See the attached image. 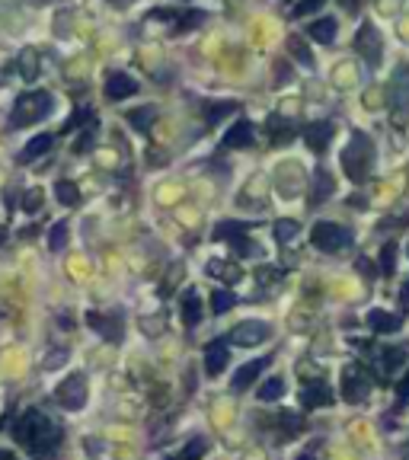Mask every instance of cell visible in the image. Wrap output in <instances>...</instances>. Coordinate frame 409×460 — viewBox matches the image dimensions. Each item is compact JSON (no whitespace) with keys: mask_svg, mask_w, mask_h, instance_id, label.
<instances>
[{"mask_svg":"<svg viewBox=\"0 0 409 460\" xmlns=\"http://www.w3.org/2000/svg\"><path fill=\"white\" fill-rule=\"evenodd\" d=\"M403 362H406V352H403V348H384V352H380V368L384 371L400 368Z\"/></svg>","mask_w":409,"mask_h":460,"instance_id":"4316f807","label":"cell"},{"mask_svg":"<svg viewBox=\"0 0 409 460\" xmlns=\"http://www.w3.org/2000/svg\"><path fill=\"white\" fill-rule=\"evenodd\" d=\"M204 451H208V441H204V438H192L189 447L182 451V460H198Z\"/></svg>","mask_w":409,"mask_h":460,"instance_id":"836d02e7","label":"cell"},{"mask_svg":"<svg viewBox=\"0 0 409 460\" xmlns=\"http://www.w3.org/2000/svg\"><path fill=\"white\" fill-rule=\"evenodd\" d=\"M307 36L317 38V42H323V45H333L336 36H339V29H336V20H333V16H323V20H313V23H307Z\"/></svg>","mask_w":409,"mask_h":460,"instance_id":"9a60e30c","label":"cell"},{"mask_svg":"<svg viewBox=\"0 0 409 460\" xmlns=\"http://www.w3.org/2000/svg\"><path fill=\"white\" fill-rule=\"evenodd\" d=\"M228 336H230V342H234V346L253 348V346H259V342L272 339V326L265 323V320H243V323H237L234 329L228 332Z\"/></svg>","mask_w":409,"mask_h":460,"instance_id":"5b68a950","label":"cell"},{"mask_svg":"<svg viewBox=\"0 0 409 460\" xmlns=\"http://www.w3.org/2000/svg\"><path fill=\"white\" fill-rule=\"evenodd\" d=\"M182 320H186V326H195L202 320V301L195 291H186V297H182Z\"/></svg>","mask_w":409,"mask_h":460,"instance_id":"44dd1931","label":"cell"},{"mask_svg":"<svg viewBox=\"0 0 409 460\" xmlns=\"http://www.w3.org/2000/svg\"><path fill=\"white\" fill-rule=\"evenodd\" d=\"M297 460H313V454H307V451H304V454H297Z\"/></svg>","mask_w":409,"mask_h":460,"instance_id":"60d3db41","label":"cell"},{"mask_svg":"<svg viewBox=\"0 0 409 460\" xmlns=\"http://www.w3.org/2000/svg\"><path fill=\"white\" fill-rule=\"evenodd\" d=\"M13 431L32 454H48V451H54V447L61 445V429L48 419L45 413H38V409H29V413L20 415L16 425H13Z\"/></svg>","mask_w":409,"mask_h":460,"instance_id":"6da1fadb","label":"cell"},{"mask_svg":"<svg viewBox=\"0 0 409 460\" xmlns=\"http://www.w3.org/2000/svg\"><path fill=\"white\" fill-rule=\"evenodd\" d=\"M269 128H272V141H275V144H288L291 138H295V131H291V125H288V121L269 119Z\"/></svg>","mask_w":409,"mask_h":460,"instance_id":"f1b7e54d","label":"cell"},{"mask_svg":"<svg viewBox=\"0 0 409 460\" xmlns=\"http://www.w3.org/2000/svg\"><path fill=\"white\" fill-rule=\"evenodd\" d=\"M297 230H301V224H297V221H278V224H275V240L288 243L291 237L297 234Z\"/></svg>","mask_w":409,"mask_h":460,"instance_id":"1f68e13d","label":"cell"},{"mask_svg":"<svg viewBox=\"0 0 409 460\" xmlns=\"http://www.w3.org/2000/svg\"><path fill=\"white\" fill-rule=\"evenodd\" d=\"M378 265H380V272H384V275H394V272H396V243L394 240H387L384 246H380Z\"/></svg>","mask_w":409,"mask_h":460,"instance_id":"603a6c76","label":"cell"},{"mask_svg":"<svg viewBox=\"0 0 409 460\" xmlns=\"http://www.w3.org/2000/svg\"><path fill=\"white\" fill-rule=\"evenodd\" d=\"M3 240H7V230H3V227H0V243H3Z\"/></svg>","mask_w":409,"mask_h":460,"instance_id":"b9f144b4","label":"cell"},{"mask_svg":"<svg viewBox=\"0 0 409 460\" xmlns=\"http://www.w3.org/2000/svg\"><path fill=\"white\" fill-rule=\"evenodd\" d=\"M355 48L371 68L380 64V54H384V42H380V32L371 23H362V29L355 32Z\"/></svg>","mask_w":409,"mask_h":460,"instance_id":"8992f818","label":"cell"},{"mask_svg":"<svg viewBox=\"0 0 409 460\" xmlns=\"http://www.w3.org/2000/svg\"><path fill=\"white\" fill-rule=\"evenodd\" d=\"M54 106V96L45 90H36V93H23L16 99L13 115H10V125L13 128H23V125H36L38 119H45Z\"/></svg>","mask_w":409,"mask_h":460,"instance_id":"3957f363","label":"cell"},{"mask_svg":"<svg viewBox=\"0 0 409 460\" xmlns=\"http://www.w3.org/2000/svg\"><path fill=\"white\" fill-rule=\"evenodd\" d=\"M400 310H403V313H409V281L403 285V291H400Z\"/></svg>","mask_w":409,"mask_h":460,"instance_id":"f35d334b","label":"cell"},{"mask_svg":"<svg viewBox=\"0 0 409 460\" xmlns=\"http://www.w3.org/2000/svg\"><path fill=\"white\" fill-rule=\"evenodd\" d=\"M48 147H52V135H36L23 151H20V163H32V160H38L42 154H48Z\"/></svg>","mask_w":409,"mask_h":460,"instance_id":"ac0fdd59","label":"cell"},{"mask_svg":"<svg viewBox=\"0 0 409 460\" xmlns=\"http://www.w3.org/2000/svg\"><path fill=\"white\" fill-rule=\"evenodd\" d=\"M54 195H58L61 205H68V208H74V205L80 202V192H77V186L70 179H61L58 186H54Z\"/></svg>","mask_w":409,"mask_h":460,"instance_id":"7402d4cb","label":"cell"},{"mask_svg":"<svg viewBox=\"0 0 409 460\" xmlns=\"http://www.w3.org/2000/svg\"><path fill=\"white\" fill-rule=\"evenodd\" d=\"M48 246H52L54 253H61V249L68 246V224H64V221H58V224L52 227V234H48Z\"/></svg>","mask_w":409,"mask_h":460,"instance_id":"83f0119b","label":"cell"},{"mask_svg":"<svg viewBox=\"0 0 409 460\" xmlns=\"http://www.w3.org/2000/svg\"><path fill=\"white\" fill-rule=\"evenodd\" d=\"M54 396H58V403L64 409H80L87 403V378L84 374H70V378H64L58 384V390H54Z\"/></svg>","mask_w":409,"mask_h":460,"instance_id":"52a82bcc","label":"cell"},{"mask_svg":"<svg viewBox=\"0 0 409 460\" xmlns=\"http://www.w3.org/2000/svg\"><path fill=\"white\" fill-rule=\"evenodd\" d=\"M403 403H409V371L406 378L400 380V387H396V406H403Z\"/></svg>","mask_w":409,"mask_h":460,"instance_id":"d590c367","label":"cell"},{"mask_svg":"<svg viewBox=\"0 0 409 460\" xmlns=\"http://www.w3.org/2000/svg\"><path fill=\"white\" fill-rule=\"evenodd\" d=\"M234 109H237V103H234V99H224V103H211V106L204 109V119H208V121H218L221 115L234 112Z\"/></svg>","mask_w":409,"mask_h":460,"instance_id":"f546056e","label":"cell"},{"mask_svg":"<svg viewBox=\"0 0 409 460\" xmlns=\"http://www.w3.org/2000/svg\"><path fill=\"white\" fill-rule=\"evenodd\" d=\"M374 166V144L371 138L364 135V131H355L349 141V147L342 151V170H345V176H349L352 182H364L368 179V173H371Z\"/></svg>","mask_w":409,"mask_h":460,"instance_id":"7a4b0ae2","label":"cell"},{"mask_svg":"<svg viewBox=\"0 0 409 460\" xmlns=\"http://www.w3.org/2000/svg\"><path fill=\"white\" fill-rule=\"evenodd\" d=\"M208 275H221L224 281H240L243 269L240 265H230V262H211L208 265Z\"/></svg>","mask_w":409,"mask_h":460,"instance_id":"cb8c5ba5","label":"cell"},{"mask_svg":"<svg viewBox=\"0 0 409 460\" xmlns=\"http://www.w3.org/2000/svg\"><path fill=\"white\" fill-rule=\"evenodd\" d=\"M288 52L295 54L297 61H301L304 68H313V54H311V48H304V42H301L297 36H291V38H288Z\"/></svg>","mask_w":409,"mask_h":460,"instance_id":"484cf974","label":"cell"},{"mask_svg":"<svg viewBox=\"0 0 409 460\" xmlns=\"http://www.w3.org/2000/svg\"><path fill=\"white\" fill-rule=\"evenodd\" d=\"M234 307V295L230 291H214L211 295V313H228Z\"/></svg>","mask_w":409,"mask_h":460,"instance_id":"4dcf8cb0","label":"cell"},{"mask_svg":"<svg viewBox=\"0 0 409 460\" xmlns=\"http://www.w3.org/2000/svg\"><path fill=\"white\" fill-rule=\"evenodd\" d=\"M333 131H336L333 121H313V125H307V128H304V141L311 144L317 154H323L326 144L333 141Z\"/></svg>","mask_w":409,"mask_h":460,"instance_id":"5bb4252c","label":"cell"},{"mask_svg":"<svg viewBox=\"0 0 409 460\" xmlns=\"http://www.w3.org/2000/svg\"><path fill=\"white\" fill-rule=\"evenodd\" d=\"M36 64H38V54L36 52H23V54H20V71H23L26 80H32V77H36Z\"/></svg>","mask_w":409,"mask_h":460,"instance_id":"d6a6232c","label":"cell"},{"mask_svg":"<svg viewBox=\"0 0 409 460\" xmlns=\"http://www.w3.org/2000/svg\"><path fill=\"white\" fill-rule=\"evenodd\" d=\"M269 362H272V355H262V358H256V362H246V364H243V368L234 374V378H230V387H234L237 393L250 390V387L256 384L259 374H262V371L269 368Z\"/></svg>","mask_w":409,"mask_h":460,"instance_id":"30bf717a","label":"cell"},{"mask_svg":"<svg viewBox=\"0 0 409 460\" xmlns=\"http://www.w3.org/2000/svg\"><path fill=\"white\" fill-rule=\"evenodd\" d=\"M253 144V125L246 119H237L230 131L224 135V147H250Z\"/></svg>","mask_w":409,"mask_h":460,"instance_id":"2e32d148","label":"cell"},{"mask_svg":"<svg viewBox=\"0 0 409 460\" xmlns=\"http://www.w3.org/2000/svg\"><path fill=\"white\" fill-rule=\"evenodd\" d=\"M301 403H304V409H307V413H313V409L326 406V403H333V387L326 384V380H320V378L304 380Z\"/></svg>","mask_w":409,"mask_h":460,"instance_id":"9c48e42d","label":"cell"},{"mask_svg":"<svg viewBox=\"0 0 409 460\" xmlns=\"http://www.w3.org/2000/svg\"><path fill=\"white\" fill-rule=\"evenodd\" d=\"M311 243L323 253H342L352 246V230L336 224V221H317L311 230Z\"/></svg>","mask_w":409,"mask_h":460,"instance_id":"277c9868","label":"cell"},{"mask_svg":"<svg viewBox=\"0 0 409 460\" xmlns=\"http://www.w3.org/2000/svg\"><path fill=\"white\" fill-rule=\"evenodd\" d=\"M137 93V80L131 74H125V71H115V74H109L106 80V96L109 99H128Z\"/></svg>","mask_w":409,"mask_h":460,"instance_id":"4fadbf2b","label":"cell"},{"mask_svg":"<svg viewBox=\"0 0 409 460\" xmlns=\"http://www.w3.org/2000/svg\"><path fill=\"white\" fill-rule=\"evenodd\" d=\"M368 393H371V380L364 378V371L345 368V374H342V400L358 406V403L368 400Z\"/></svg>","mask_w":409,"mask_h":460,"instance_id":"ba28073f","label":"cell"},{"mask_svg":"<svg viewBox=\"0 0 409 460\" xmlns=\"http://www.w3.org/2000/svg\"><path fill=\"white\" fill-rule=\"evenodd\" d=\"M313 10H320V0H311V3H297V7H295V16L313 13Z\"/></svg>","mask_w":409,"mask_h":460,"instance_id":"8d00e7d4","label":"cell"},{"mask_svg":"<svg viewBox=\"0 0 409 460\" xmlns=\"http://www.w3.org/2000/svg\"><path fill=\"white\" fill-rule=\"evenodd\" d=\"M23 208L29 214H36L38 208H42V189H32V192H26V202H23Z\"/></svg>","mask_w":409,"mask_h":460,"instance_id":"e575fe53","label":"cell"},{"mask_svg":"<svg viewBox=\"0 0 409 460\" xmlns=\"http://www.w3.org/2000/svg\"><path fill=\"white\" fill-rule=\"evenodd\" d=\"M157 119V109L154 106H147V109H135V112H128V121L135 125L137 131H147V125Z\"/></svg>","mask_w":409,"mask_h":460,"instance_id":"d4e9b609","label":"cell"},{"mask_svg":"<svg viewBox=\"0 0 409 460\" xmlns=\"http://www.w3.org/2000/svg\"><path fill=\"white\" fill-rule=\"evenodd\" d=\"M228 362H230V352H228V342L224 339H214L204 346V374L208 378H218L221 371L228 368Z\"/></svg>","mask_w":409,"mask_h":460,"instance_id":"8fae6325","label":"cell"},{"mask_svg":"<svg viewBox=\"0 0 409 460\" xmlns=\"http://www.w3.org/2000/svg\"><path fill=\"white\" fill-rule=\"evenodd\" d=\"M285 390H288V387H285V378H269L256 390V396L262 403H275V400H281V396H285Z\"/></svg>","mask_w":409,"mask_h":460,"instance_id":"ffe728a7","label":"cell"},{"mask_svg":"<svg viewBox=\"0 0 409 460\" xmlns=\"http://www.w3.org/2000/svg\"><path fill=\"white\" fill-rule=\"evenodd\" d=\"M336 192V182L329 179V173H326L323 166H320L317 173H313V195H311V205H320L326 195H333Z\"/></svg>","mask_w":409,"mask_h":460,"instance_id":"d6986e66","label":"cell"},{"mask_svg":"<svg viewBox=\"0 0 409 460\" xmlns=\"http://www.w3.org/2000/svg\"><path fill=\"white\" fill-rule=\"evenodd\" d=\"M87 323L93 326V329L103 336V339L109 342H121V317H115V313H96V310H90L87 313Z\"/></svg>","mask_w":409,"mask_h":460,"instance_id":"7c38bea8","label":"cell"},{"mask_svg":"<svg viewBox=\"0 0 409 460\" xmlns=\"http://www.w3.org/2000/svg\"><path fill=\"white\" fill-rule=\"evenodd\" d=\"M368 326H371L374 332H396L403 326V320L394 317V313H387V310H371V313H368Z\"/></svg>","mask_w":409,"mask_h":460,"instance_id":"e0dca14e","label":"cell"},{"mask_svg":"<svg viewBox=\"0 0 409 460\" xmlns=\"http://www.w3.org/2000/svg\"><path fill=\"white\" fill-rule=\"evenodd\" d=\"M61 358H68V352H52L48 355V362H45V368H58Z\"/></svg>","mask_w":409,"mask_h":460,"instance_id":"74e56055","label":"cell"},{"mask_svg":"<svg viewBox=\"0 0 409 460\" xmlns=\"http://www.w3.org/2000/svg\"><path fill=\"white\" fill-rule=\"evenodd\" d=\"M0 460H16V457H13V451H0Z\"/></svg>","mask_w":409,"mask_h":460,"instance_id":"ab89813d","label":"cell"}]
</instances>
